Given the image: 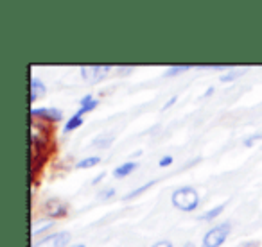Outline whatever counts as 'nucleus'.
Masks as SVG:
<instances>
[{"label":"nucleus","instance_id":"nucleus-1","mask_svg":"<svg viewBox=\"0 0 262 247\" xmlns=\"http://www.w3.org/2000/svg\"><path fill=\"white\" fill-rule=\"evenodd\" d=\"M31 176L36 179L56 151L54 126L31 118Z\"/></svg>","mask_w":262,"mask_h":247},{"label":"nucleus","instance_id":"nucleus-2","mask_svg":"<svg viewBox=\"0 0 262 247\" xmlns=\"http://www.w3.org/2000/svg\"><path fill=\"white\" fill-rule=\"evenodd\" d=\"M171 203L176 210L180 211H194L200 206V193L192 186H182V188H176L171 195Z\"/></svg>","mask_w":262,"mask_h":247},{"label":"nucleus","instance_id":"nucleus-3","mask_svg":"<svg viewBox=\"0 0 262 247\" xmlns=\"http://www.w3.org/2000/svg\"><path fill=\"white\" fill-rule=\"evenodd\" d=\"M230 231H232V226L228 222H221V224L214 226L205 233L203 240H201V247H221L228 238Z\"/></svg>","mask_w":262,"mask_h":247},{"label":"nucleus","instance_id":"nucleus-4","mask_svg":"<svg viewBox=\"0 0 262 247\" xmlns=\"http://www.w3.org/2000/svg\"><path fill=\"white\" fill-rule=\"evenodd\" d=\"M41 213L45 218H51V220H59V218H65L69 215V206L63 199L59 197H49L43 201V206H41Z\"/></svg>","mask_w":262,"mask_h":247},{"label":"nucleus","instance_id":"nucleus-5","mask_svg":"<svg viewBox=\"0 0 262 247\" xmlns=\"http://www.w3.org/2000/svg\"><path fill=\"white\" fill-rule=\"evenodd\" d=\"M81 77H83L86 83H101L110 72H112V66L110 65H86V66H81L79 68Z\"/></svg>","mask_w":262,"mask_h":247},{"label":"nucleus","instance_id":"nucleus-6","mask_svg":"<svg viewBox=\"0 0 262 247\" xmlns=\"http://www.w3.org/2000/svg\"><path fill=\"white\" fill-rule=\"evenodd\" d=\"M69 242H70L69 231H56L43 236L41 240H36L31 247H65L69 245Z\"/></svg>","mask_w":262,"mask_h":247},{"label":"nucleus","instance_id":"nucleus-7","mask_svg":"<svg viewBox=\"0 0 262 247\" xmlns=\"http://www.w3.org/2000/svg\"><path fill=\"white\" fill-rule=\"evenodd\" d=\"M31 118L43 120L47 124H58L63 118V111L58 108H33L31 109Z\"/></svg>","mask_w":262,"mask_h":247},{"label":"nucleus","instance_id":"nucleus-8","mask_svg":"<svg viewBox=\"0 0 262 247\" xmlns=\"http://www.w3.org/2000/svg\"><path fill=\"white\" fill-rule=\"evenodd\" d=\"M47 93V88H45L43 81H40L38 77H31L29 81V102L34 104L38 98H41L43 95Z\"/></svg>","mask_w":262,"mask_h":247},{"label":"nucleus","instance_id":"nucleus-9","mask_svg":"<svg viewBox=\"0 0 262 247\" xmlns=\"http://www.w3.org/2000/svg\"><path fill=\"white\" fill-rule=\"evenodd\" d=\"M52 226H54V220H51V218H36V220L33 222V228H31V235H33V238H36V236H40L41 233H45L47 229H51Z\"/></svg>","mask_w":262,"mask_h":247},{"label":"nucleus","instance_id":"nucleus-10","mask_svg":"<svg viewBox=\"0 0 262 247\" xmlns=\"http://www.w3.org/2000/svg\"><path fill=\"white\" fill-rule=\"evenodd\" d=\"M137 167H139L137 161H124L122 165H119V167L113 170V176H115L117 179H122V178H126V176H129Z\"/></svg>","mask_w":262,"mask_h":247},{"label":"nucleus","instance_id":"nucleus-11","mask_svg":"<svg viewBox=\"0 0 262 247\" xmlns=\"http://www.w3.org/2000/svg\"><path fill=\"white\" fill-rule=\"evenodd\" d=\"M97 106H99V101L94 97V95H90V93H88V95H84V97L79 101V111L84 115V113H90V111H94V109L97 108Z\"/></svg>","mask_w":262,"mask_h":247},{"label":"nucleus","instance_id":"nucleus-12","mask_svg":"<svg viewBox=\"0 0 262 247\" xmlns=\"http://www.w3.org/2000/svg\"><path fill=\"white\" fill-rule=\"evenodd\" d=\"M81 126H83V113L77 111V113H74V115L70 116L69 120H67L63 131H65V133H72V131H76V129H79Z\"/></svg>","mask_w":262,"mask_h":247},{"label":"nucleus","instance_id":"nucleus-13","mask_svg":"<svg viewBox=\"0 0 262 247\" xmlns=\"http://www.w3.org/2000/svg\"><path fill=\"white\" fill-rule=\"evenodd\" d=\"M225 206H226V204H225V203H221V204H217V206L210 208V210H207L203 215H201L200 220H203V222H212V220H215V217H219V215L223 213Z\"/></svg>","mask_w":262,"mask_h":247},{"label":"nucleus","instance_id":"nucleus-14","mask_svg":"<svg viewBox=\"0 0 262 247\" xmlns=\"http://www.w3.org/2000/svg\"><path fill=\"white\" fill-rule=\"evenodd\" d=\"M101 163V156H88V158H83L76 163V168L79 170H88V168H94Z\"/></svg>","mask_w":262,"mask_h":247},{"label":"nucleus","instance_id":"nucleus-15","mask_svg":"<svg viewBox=\"0 0 262 247\" xmlns=\"http://www.w3.org/2000/svg\"><path fill=\"white\" fill-rule=\"evenodd\" d=\"M113 140H115L113 133H102V135H99L92 143H94V147H99V149H106V147L112 145Z\"/></svg>","mask_w":262,"mask_h":247},{"label":"nucleus","instance_id":"nucleus-16","mask_svg":"<svg viewBox=\"0 0 262 247\" xmlns=\"http://www.w3.org/2000/svg\"><path fill=\"white\" fill-rule=\"evenodd\" d=\"M151 186H155V181H147V183H144V185H140L139 188H135V190H131V192H127L126 195L122 197L124 201H129V199H135V197H139L140 193H144V192H147V190L151 188Z\"/></svg>","mask_w":262,"mask_h":247},{"label":"nucleus","instance_id":"nucleus-17","mask_svg":"<svg viewBox=\"0 0 262 247\" xmlns=\"http://www.w3.org/2000/svg\"><path fill=\"white\" fill-rule=\"evenodd\" d=\"M189 68H190V65H172V66H169L165 73H167V76H178V73L187 72Z\"/></svg>","mask_w":262,"mask_h":247},{"label":"nucleus","instance_id":"nucleus-18","mask_svg":"<svg viewBox=\"0 0 262 247\" xmlns=\"http://www.w3.org/2000/svg\"><path fill=\"white\" fill-rule=\"evenodd\" d=\"M241 76V72H237V70H233V72H228V73H225V76H221L219 79H221V83H230V81H233V79H237V77Z\"/></svg>","mask_w":262,"mask_h":247},{"label":"nucleus","instance_id":"nucleus-19","mask_svg":"<svg viewBox=\"0 0 262 247\" xmlns=\"http://www.w3.org/2000/svg\"><path fill=\"white\" fill-rule=\"evenodd\" d=\"M172 161H174V158L167 154V156H164V158H160V160H158V167L167 168V167H171V165H172Z\"/></svg>","mask_w":262,"mask_h":247},{"label":"nucleus","instance_id":"nucleus-20","mask_svg":"<svg viewBox=\"0 0 262 247\" xmlns=\"http://www.w3.org/2000/svg\"><path fill=\"white\" fill-rule=\"evenodd\" d=\"M113 195H115V188H104L101 193H99V199H101V201H108V199H112Z\"/></svg>","mask_w":262,"mask_h":247},{"label":"nucleus","instance_id":"nucleus-21","mask_svg":"<svg viewBox=\"0 0 262 247\" xmlns=\"http://www.w3.org/2000/svg\"><path fill=\"white\" fill-rule=\"evenodd\" d=\"M260 138H262V133H255V135H251V136H248V138H244V145L251 147L255 142H257V140H260Z\"/></svg>","mask_w":262,"mask_h":247},{"label":"nucleus","instance_id":"nucleus-22","mask_svg":"<svg viewBox=\"0 0 262 247\" xmlns=\"http://www.w3.org/2000/svg\"><path fill=\"white\" fill-rule=\"evenodd\" d=\"M117 72L120 73V76H126V73H131L133 70H135V66L133 65H126V66H117Z\"/></svg>","mask_w":262,"mask_h":247},{"label":"nucleus","instance_id":"nucleus-23","mask_svg":"<svg viewBox=\"0 0 262 247\" xmlns=\"http://www.w3.org/2000/svg\"><path fill=\"white\" fill-rule=\"evenodd\" d=\"M149 247H174L172 245V242H169V240H158V242H155L153 245Z\"/></svg>","mask_w":262,"mask_h":247},{"label":"nucleus","instance_id":"nucleus-24","mask_svg":"<svg viewBox=\"0 0 262 247\" xmlns=\"http://www.w3.org/2000/svg\"><path fill=\"white\" fill-rule=\"evenodd\" d=\"M102 179H104V172H101V174H99L97 178H94V181H92V185H97V183H101Z\"/></svg>","mask_w":262,"mask_h":247},{"label":"nucleus","instance_id":"nucleus-25","mask_svg":"<svg viewBox=\"0 0 262 247\" xmlns=\"http://www.w3.org/2000/svg\"><path fill=\"white\" fill-rule=\"evenodd\" d=\"M176 98H178V97H176V95H174V97H172V98H169V101H167V102H165V106H164V109H167V108H171V106H172V104H174V102H176Z\"/></svg>","mask_w":262,"mask_h":247},{"label":"nucleus","instance_id":"nucleus-26","mask_svg":"<svg viewBox=\"0 0 262 247\" xmlns=\"http://www.w3.org/2000/svg\"><path fill=\"white\" fill-rule=\"evenodd\" d=\"M243 247H260V243L258 242H246V243H243Z\"/></svg>","mask_w":262,"mask_h":247},{"label":"nucleus","instance_id":"nucleus-27","mask_svg":"<svg viewBox=\"0 0 262 247\" xmlns=\"http://www.w3.org/2000/svg\"><path fill=\"white\" fill-rule=\"evenodd\" d=\"M183 247H196V245H194L192 242H187V243H185V245H183Z\"/></svg>","mask_w":262,"mask_h":247},{"label":"nucleus","instance_id":"nucleus-28","mask_svg":"<svg viewBox=\"0 0 262 247\" xmlns=\"http://www.w3.org/2000/svg\"><path fill=\"white\" fill-rule=\"evenodd\" d=\"M72 247H86V245H83V243H77V245H72Z\"/></svg>","mask_w":262,"mask_h":247}]
</instances>
